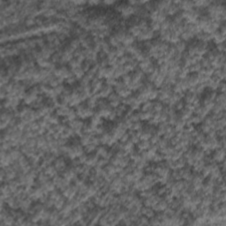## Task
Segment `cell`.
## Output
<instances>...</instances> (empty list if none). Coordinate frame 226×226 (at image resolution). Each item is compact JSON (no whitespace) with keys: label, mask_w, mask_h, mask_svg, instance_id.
I'll return each instance as SVG.
<instances>
[{"label":"cell","mask_w":226,"mask_h":226,"mask_svg":"<svg viewBox=\"0 0 226 226\" xmlns=\"http://www.w3.org/2000/svg\"><path fill=\"white\" fill-rule=\"evenodd\" d=\"M143 121H136V122H132V126L130 127L129 130H132L133 132H139L142 129L143 127Z\"/></svg>","instance_id":"e0dca14e"},{"label":"cell","mask_w":226,"mask_h":226,"mask_svg":"<svg viewBox=\"0 0 226 226\" xmlns=\"http://www.w3.org/2000/svg\"><path fill=\"white\" fill-rule=\"evenodd\" d=\"M157 97H158V88H154L153 89H151V90L148 92L147 98H148V100H149V101H155V100H157Z\"/></svg>","instance_id":"44dd1931"},{"label":"cell","mask_w":226,"mask_h":226,"mask_svg":"<svg viewBox=\"0 0 226 226\" xmlns=\"http://www.w3.org/2000/svg\"><path fill=\"white\" fill-rule=\"evenodd\" d=\"M108 163H109V160H108V159H106V158H104V157H99V159H98V161H97V166H99V167L103 168V167H105Z\"/></svg>","instance_id":"4dcf8cb0"},{"label":"cell","mask_w":226,"mask_h":226,"mask_svg":"<svg viewBox=\"0 0 226 226\" xmlns=\"http://www.w3.org/2000/svg\"><path fill=\"white\" fill-rule=\"evenodd\" d=\"M141 214L142 216H145L146 217H147L148 219L153 217L156 215V211L153 210V208L151 207H147V206H142L141 208Z\"/></svg>","instance_id":"5b68a950"},{"label":"cell","mask_w":226,"mask_h":226,"mask_svg":"<svg viewBox=\"0 0 226 226\" xmlns=\"http://www.w3.org/2000/svg\"><path fill=\"white\" fill-rule=\"evenodd\" d=\"M152 108H153V101L148 100L146 103L141 104L140 111H141V112H149V111H152Z\"/></svg>","instance_id":"7402d4cb"},{"label":"cell","mask_w":226,"mask_h":226,"mask_svg":"<svg viewBox=\"0 0 226 226\" xmlns=\"http://www.w3.org/2000/svg\"><path fill=\"white\" fill-rule=\"evenodd\" d=\"M114 92V88L112 87V86H110V85H108V84H106L105 83V81H104V83H103V87H102V88L100 89V91L97 93L98 94V96L100 98H108V97Z\"/></svg>","instance_id":"7a4b0ae2"},{"label":"cell","mask_w":226,"mask_h":226,"mask_svg":"<svg viewBox=\"0 0 226 226\" xmlns=\"http://www.w3.org/2000/svg\"><path fill=\"white\" fill-rule=\"evenodd\" d=\"M149 28L155 33H157L161 29V23L156 20H149Z\"/></svg>","instance_id":"ac0fdd59"},{"label":"cell","mask_w":226,"mask_h":226,"mask_svg":"<svg viewBox=\"0 0 226 226\" xmlns=\"http://www.w3.org/2000/svg\"><path fill=\"white\" fill-rule=\"evenodd\" d=\"M163 106H164V104L162 103L161 101L155 100V101H153V108H152V110H153V112H161L162 111V109H163Z\"/></svg>","instance_id":"9a60e30c"},{"label":"cell","mask_w":226,"mask_h":226,"mask_svg":"<svg viewBox=\"0 0 226 226\" xmlns=\"http://www.w3.org/2000/svg\"><path fill=\"white\" fill-rule=\"evenodd\" d=\"M24 25L27 28H32L35 25V18L32 17H27L24 20Z\"/></svg>","instance_id":"d4e9b609"},{"label":"cell","mask_w":226,"mask_h":226,"mask_svg":"<svg viewBox=\"0 0 226 226\" xmlns=\"http://www.w3.org/2000/svg\"><path fill=\"white\" fill-rule=\"evenodd\" d=\"M72 73H73V74L75 76V78H76L78 81H80L81 78L85 75V72L81 69V67L73 69V70H72Z\"/></svg>","instance_id":"d6986e66"},{"label":"cell","mask_w":226,"mask_h":226,"mask_svg":"<svg viewBox=\"0 0 226 226\" xmlns=\"http://www.w3.org/2000/svg\"><path fill=\"white\" fill-rule=\"evenodd\" d=\"M81 63H82V61H81L80 59H78V58H73L68 62V65H67L73 70V69L81 67Z\"/></svg>","instance_id":"4fadbf2b"},{"label":"cell","mask_w":226,"mask_h":226,"mask_svg":"<svg viewBox=\"0 0 226 226\" xmlns=\"http://www.w3.org/2000/svg\"><path fill=\"white\" fill-rule=\"evenodd\" d=\"M93 65V63H91L90 61H88V60H87V59H85L84 61H82V63H81V68L85 72V73L88 72V71H89L90 70V68H91V66Z\"/></svg>","instance_id":"cb8c5ba5"},{"label":"cell","mask_w":226,"mask_h":226,"mask_svg":"<svg viewBox=\"0 0 226 226\" xmlns=\"http://www.w3.org/2000/svg\"><path fill=\"white\" fill-rule=\"evenodd\" d=\"M174 45H175V48L177 49V52L180 53V54H182L186 49V43L184 42V41H182V40L178 41V43H175Z\"/></svg>","instance_id":"7c38bea8"},{"label":"cell","mask_w":226,"mask_h":226,"mask_svg":"<svg viewBox=\"0 0 226 226\" xmlns=\"http://www.w3.org/2000/svg\"><path fill=\"white\" fill-rule=\"evenodd\" d=\"M185 104H186V103L184 102V100H183V99H180L179 101H178V102H177L174 105H172V106H173V108H174V110H175L176 112H180L181 110L184 109Z\"/></svg>","instance_id":"484cf974"},{"label":"cell","mask_w":226,"mask_h":226,"mask_svg":"<svg viewBox=\"0 0 226 226\" xmlns=\"http://www.w3.org/2000/svg\"><path fill=\"white\" fill-rule=\"evenodd\" d=\"M135 225H149V219L147 217H146L145 216L141 215L138 216Z\"/></svg>","instance_id":"2e32d148"},{"label":"cell","mask_w":226,"mask_h":226,"mask_svg":"<svg viewBox=\"0 0 226 226\" xmlns=\"http://www.w3.org/2000/svg\"><path fill=\"white\" fill-rule=\"evenodd\" d=\"M36 179H37L40 183L43 184V183H45L46 181H48L49 179H50V178L49 177L48 175H47V174H46L43 171H42L41 172H39V173H38Z\"/></svg>","instance_id":"603a6c76"},{"label":"cell","mask_w":226,"mask_h":226,"mask_svg":"<svg viewBox=\"0 0 226 226\" xmlns=\"http://www.w3.org/2000/svg\"><path fill=\"white\" fill-rule=\"evenodd\" d=\"M164 160V156H163V154H162L160 152H156V154H155V156H153V158H152V160L151 161L154 162H162Z\"/></svg>","instance_id":"f1b7e54d"},{"label":"cell","mask_w":226,"mask_h":226,"mask_svg":"<svg viewBox=\"0 0 226 226\" xmlns=\"http://www.w3.org/2000/svg\"><path fill=\"white\" fill-rule=\"evenodd\" d=\"M120 81H122L126 86H128L130 83H131V81H132L130 73H126V74H124V75L120 78Z\"/></svg>","instance_id":"f546056e"},{"label":"cell","mask_w":226,"mask_h":226,"mask_svg":"<svg viewBox=\"0 0 226 226\" xmlns=\"http://www.w3.org/2000/svg\"><path fill=\"white\" fill-rule=\"evenodd\" d=\"M171 20L170 17H167L166 19H164L161 23V29L160 31H165V30H169L171 28Z\"/></svg>","instance_id":"ffe728a7"},{"label":"cell","mask_w":226,"mask_h":226,"mask_svg":"<svg viewBox=\"0 0 226 226\" xmlns=\"http://www.w3.org/2000/svg\"><path fill=\"white\" fill-rule=\"evenodd\" d=\"M97 146H96L93 143H89L88 145H86L84 147V151L85 153L87 154H91V153H94L96 151V148H97Z\"/></svg>","instance_id":"83f0119b"},{"label":"cell","mask_w":226,"mask_h":226,"mask_svg":"<svg viewBox=\"0 0 226 226\" xmlns=\"http://www.w3.org/2000/svg\"><path fill=\"white\" fill-rule=\"evenodd\" d=\"M72 107H69V106H65V107H58L56 109L55 112L57 113L60 117H66L68 115V113L70 112Z\"/></svg>","instance_id":"30bf717a"},{"label":"cell","mask_w":226,"mask_h":226,"mask_svg":"<svg viewBox=\"0 0 226 226\" xmlns=\"http://www.w3.org/2000/svg\"><path fill=\"white\" fill-rule=\"evenodd\" d=\"M43 171H44L50 178H52L53 177H55L56 175L58 174V171L56 170V168L54 167L53 164H50V165H48L47 167H45V168L43 169Z\"/></svg>","instance_id":"9c48e42d"},{"label":"cell","mask_w":226,"mask_h":226,"mask_svg":"<svg viewBox=\"0 0 226 226\" xmlns=\"http://www.w3.org/2000/svg\"><path fill=\"white\" fill-rule=\"evenodd\" d=\"M152 114H153V110L149 111V112H141L140 111V118L141 121H148L151 117H152Z\"/></svg>","instance_id":"5bb4252c"},{"label":"cell","mask_w":226,"mask_h":226,"mask_svg":"<svg viewBox=\"0 0 226 226\" xmlns=\"http://www.w3.org/2000/svg\"><path fill=\"white\" fill-rule=\"evenodd\" d=\"M217 91H218V93H225V81H222L219 83Z\"/></svg>","instance_id":"1f68e13d"},{"label":"cell","mask_w":226,"mask_h":226,"mask_svg":"<svg viewBox=\"0 0 226 226\" xmlns=\"http://www.w3.org/2000/svg\"><path fill=\"white\" fill-rule=\"evenodd\" d=\"M109 147L106 145H99L97 146V148H96V153H97V155L99 156V157H105L106 156V155L108 154V152H109V149L110 148H108Z\"/></svg>","instance_id":"8992f818"},{"label":"cell","mask_w":226,"mask_h":226,"mask_svg":"<svg viewBox=\"0 0 226 226\" xmlns=\"http://www.w3.org/2000/svg\"><path fill=\"white\" fill-rule=\"evenodd\" d=\"M101 4L100 1H89V2H88V4L90 5V6H92V7H95V6H97L98 4Z\"/></svg>","instance_id":"d6a6232c"},{"label":"cell","mask_w":226,"mask_h":226,"mask_svg":"<svg viewBox=\"0 0 226 226\" xmlns=\"http://www.w3.org/2000/svg\"><path fill=\"white\" fill-rule=\"evenodd\" d=\"M98 159H99V156H97L96 152L91 153V154H88L87 161H86L85 164H87V165H88L90 167H95L97 165Z\"/></svg>","instance_id":"277c9868"},{"label":"cell","mask_w":226,"mask_h":226,"mask_svg":"<svg viewBox=\"0 0 226 226\" xmlns=\"http://www.w3.org/2000/svg\"><path fill=\"white\" fill-rule=\"evenodd\" d=\"M151 143L149 141V140H141L137 144H136V148L139 151H144V150H147L148 147H150Z\"/></svg>","instance_id":"ba28073f"},{"label":"cell","mask_w":226,"mask_h":226,"mask_svg":"<svg viewBox=\"0 0 226 226\" xmlns=\"http://www.w3.org/2000/svg\"><path fill=\"white\" fill-rule=\"evenodd\" d=\"M103 4H106V5H112V4H114L115 2L114 1H103Z\"/></svg>","instance_id":"836d02e7"},{"label":"cell","mask_w":226,"mask_h":226,"mask_svg":"<svg viewBox=\"0 0 226 226\" xmlns=\"http://www.w3.org/2000/svg\"><path fill=\"white\" fill-rule=\"evenodd\" d=\"M169 206V204L162 199H162L156 204V205H154L152 208H153V210L156 211V212H160V211H163V210H165L167 207Z\"/></svg>","instance_id":"52a82bcc"},{"label":"cell","mask_w":226,"mask_h":226,"mask_svg":"<svg viewBox=\"0 0 226 226\" xmlns=\"http://www.w3.org/2000/svg\"><path fill=\"white\" fill-rule=\"evenodd\" d=\"M201 65L200 63H195V64H192L190 65V66L188 67L189 69V73H199V71L201 69Z\"/></svg>","instance_id":"4316f807"},{"label":"cell","mask_w":226,"mask_h":226,"mask_svg":"<svg viewBox=\"0 0 226 226\" xmlns=\"http://www.w3.org/2000/svg\"><path fill=\"white\" fill-rule=\"evenodd\" d=\"M54 167L56 168V170L58 171V173H61L66 169V167L68 166V162H67V159L65 158L64 156H58L56 158V160L53 162Z\"/></svg>","instance_id":"6da1fadb"},{"label":"cell","mask_w":226,"mask_h":226,"mask_svg":"<svg viewBox=\"0 0 226 226\" xmlns=\"http://www.w3.org/2000/svg\"><path fill=\"white\" fill-rule=\"evenodd\" d=\"M212 158L217 163L225 161V148L217 147L216 149H215L212 152Z\"/></svg>","instance_id":"3957f363"},{"label":"cell","mask_w":226,"mask_h":226,"mask_svg":"<svg viewBox=\"0 0 226 226\" xmlns=\"http://www.w3.org/2000/svg\"><path fill=\"white\" fill-rule=\"evenodd\" d=\"M66 200H67V199L65 198L64 195H63V196H61L60 198H58V200H56V201H55V202H54V209H56V210H61V209L63 208L64 204L65 203Z\"/></svg>","instance_id":"8fae6325"}]
</instances>
